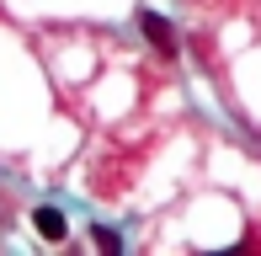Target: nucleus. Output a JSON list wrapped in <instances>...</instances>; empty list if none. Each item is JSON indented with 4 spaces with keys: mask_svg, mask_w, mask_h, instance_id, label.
I'll return each mask as SVG.
<instances>
[{
    "mask_svg": "<svg viewBox=\"0 0 261 256\" xmlns=\"http://www.w3.org/2000/svg\"><path fill=\"white\" fill-rule=\"evenodd\" d=\"M139 32H144V43L160 54V59H176V54H181V38H176V27L160 16V11H139Z\"/></svg>",
    "mask_w": 261,
    "mask_h": 256,
    "instance_id": "f257e3e1",
    "label": "nucleus"
},
{
    "mask_svg": "<svg viewBox=\"0 0 261 256\" xmlns=\"http://www.w3.org/2000/svg\"><path fill=\"white\" fill-rule=\"evenodd\" d=\"M32 229H38L43 240H64V235H69V224H64L59 208H32Z\"/></svg>",
    "mask_w": 261,
    "mask_h": 256,
    "instance_id": "f03ea898",
    "label": "nucleus"
},
{
    "mask_svg": "<svg viewBox=\"0 0 261 256\" xmlns=\"http://www.w3.org/2000/svg\"><path fill=\"white\" fill-rule=\"evenodd\" d=\"M91 235H96V246H101L107 256H117V251H123V235H117V229H91Z\"/></svg>",
    "mask_w": 261,
    "mask_h": 256,
    "instance_id": "7ed1b4c3",
    "label": "nucleus"
}]
</instances>
